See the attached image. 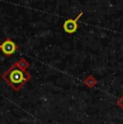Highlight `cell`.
<instances>
[{"mask_svg":"<svg viewBox=\"0 0 123 124\" xmlns=\"http://www.w3.org/2000/svg\"><path fill=\"white\" fill-rule=\"evenodd\" d=\"M14 64H15V66L18 69H21V70H23V71H27V69L30 67V63L26 58L18 59V61L16 62V63H14Z\"/></svg>","mask_w":123,"mask_h":124,"instance_id":"cell-4","label":"cell"},{"mask_svg":"<svg viewBox=\"0 0 123 124\" xmlns=\"http://www.w3.org/2000/svg\"><path fill=\"white\" fill-rule=\"evenodd\" d=\"M83 15V12H80L78 14L77 17L75 18H68L66 20L63 24V29L66 34H74V32L77 31L78 29V21L80 20V17Z\"/></svg>","mask_w":123,"mask_h":124,"instance_id":"cell-3","label":"cell"},{"mask_svg":"<svg viewBox=\"0 0 123 124\" xmlns=\"http://www.w3.org/2000/svg\"><path fill=\"white\" fill-rule=\"evenodd\" d=\"M83 82H84V84H85L87 87L92 89V87H94L96 85V83H97V80H96L95 78L93 77V76H89V77H87L86 79L83 81Z\"/></svg>","mask_w":123,"mask_h":124,"instance_id":"cell-5","label":"cell"},{"mask_svg":"<svg viewBox=\"0 0 123 124\" xmlns=\"http://www.w3.org/2000/svg\"><path fill=\"white\" fill-rule=\"evenodd\" d=\"M1 79L8 83L14 91H21L22 87L31 79V75L28 71H23L18 69L13 64L8 70H6L1 76Z\"/></svg>","mask_w":123,"mask_h":124,"instance_id":"cell-1","label":"cell"},{"mask_svg":"<svg viewBox=\"0 0 123 124\" xmlns=\"http://www.w3.org/2000/svg\"><path fill=\"white\" fill-rule=\"evenodd\" d=\"M118 106H119V107H121V108L123 109V96H122L121 98L119 99V101H118Z\"/></svg>","mask_w":123,"mask_h":124,"instance_id":"cell-6","label":"cell"},{"mask_svg":"<svg viewBox=\"0 0 123 124\" xmlns=\"http://www.w3.org/2000/svg\"><path fill=\"white\" fill-rule=\"evenodd\" d=\"M18 50V45L10 38H7L0 43V51L6 56L11 57Z\"/></svg>","mask_w":123,"mask_h":124,"instance_id":"cell-2","label":"cell"}]
</instances>
